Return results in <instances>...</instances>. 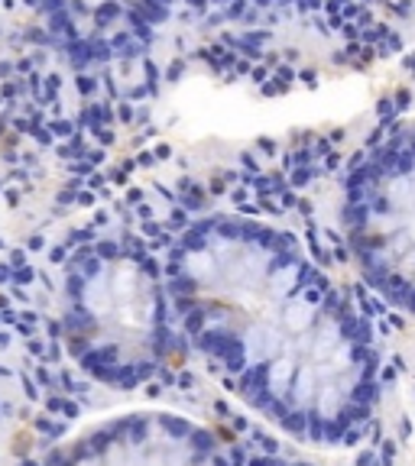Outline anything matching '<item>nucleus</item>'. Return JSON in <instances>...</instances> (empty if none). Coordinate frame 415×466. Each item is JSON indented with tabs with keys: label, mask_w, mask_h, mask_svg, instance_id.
<instances>
[{
	"label": "nucleus",
	"mask_w": 415,
	"mask_h": 466,
	"mask_svg": "<svg viewBox=\"0 0 415 466\" xmlns=\"http://www.w3.org/2000/svg\"><path fill=\"white\" fill-rule=\"evenodd\" d=\"M42 466H230L214 434L169 408H126L84 424Z\"/></svg>",
	"instance_id": "obj_4"
},
{
	"label": "nucleus",
	"mask_w": 415,
	"mask_h": 466,
	"mask_svg": "<svg viewBox=\"0 0 415 466\" xmlns=\"http://www.w3.org/2000/svg\"><path fill=\"white\" fill-rule=\"evenodd\" d=\"M72 3H78V7H82V10H88V13H98V10L124 7V3H133V0H72Z\"/></svg>",
	"instance_id": "obj_5"
},
{
	"label": "nucleus",
	"mask_w": 415,
	"mask_h": 466,
	"mask_svg": "<svg viewBox=\"0 0 415 466\" xmlns=\"http://www.w3.org/2000/svg\"><path fill=\"white\" fill-rule=\"evenodd\" d=\"M347 230L367 275L415 308V123L393 126L357 162Z\"/></svg>",
	"instance_id": "obj_3"
},
{
	"label": "nucleus",
	"mask_w": 415,
	"mask_h": 466,
	"mask_svg": "<svg viewBox=\"0 0 415 466\" xmlns=\"http://www.w3.org/2000/svg\"><path fill=\"white\" fill-rule=\"evenodd\" d=\"M59 330L68 356L107 388H133L169 363L179 321L169 285L143 259L98 250L62 282Z\"/></svg>",
	"instance_id": "obj_2"
},
{
	"label": "nucleus",
	"mask_w": 415,
	"mask_h": 466,
	"mask_svg": "<svg viewBox=\"0 0 415 466\" xmlns=\"http://www.w3.org/2000/svg\"><path fill=\"white\" fill-rule=\"evenodd\" d=\"M169 295L182 340L253 411L321 440L353 398L347 317L282 233L205 220L172 256Z\"/></svg>",
	"instance_id": "obj_1"
}]
</instances>
